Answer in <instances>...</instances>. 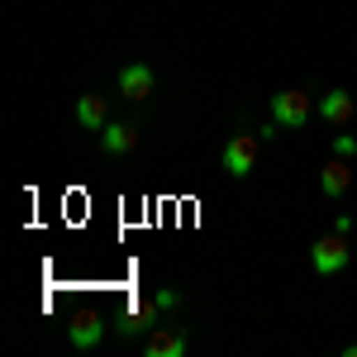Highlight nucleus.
Instances as JSON below:
<instances>
[{"label": "nucleus", "mask_w": 357, "mask_h": 357, "mask_svg": "<svg viewBox=\"0 0 357 357\" xmlns=\"http://www.w3.org/2000/svg\"><path fill=\"white\" fill-rule=\"evenodd\" d=\"M272 119L281 129H305L314 119V96L310 91H272Z\"/></svg>", "instance_id": "1"}, {"label": "nucleus", "mask_w": 357, "mask_h": 357, "mask_svg": "<svg viewBox=\"0 0 357 357\" xmlns=\"http://www.w3.org/2000/svg\"><path fill=\"white\" fill-rule=\"evenodd\" d=\"M353 262V248H348V234H324L310 243V267L319 276H338L343 267Z\"/></svg>", "instance_id": "2"}, {"label": "nucleus", "mask_w": 357, "mask_h": 357, "mask_svg": "<svg viewBox=\"0 0 357 357\" xmlns=\"http://www.w3.org/2000/svg\"><path fill=\"white\" fill-rule=\"evenodd\" d=\"M220 167L229 172V176H252V167H257V138L252 134H234L229 143H224V153H220Z\"/></svg>", "instance_id": "3"}, {"label": "nucleus", "mask_w": 357, "mask_h": 357, "mask_svg": "<svg viewBox=\"0 0 357 357\" xmlns=\"http://www.w3.org/2000/svg\"><path fill=\"white\" fill-rule=\"evenodd\" d=\"M314 114L329 124V129H348L353 124V114H357V100H353V91H324L319 100H314Z\"/></svg>", "instance_id": "4"}, {"label": "nucleus", "mask_w": 357, "mask_h": 357, "mask_svg": "<svg viewBox=\"0 0 357 357\" xmlns=\"http://www.w3.org/2000/svg\"><path fill=\"white\" fill-rule=\"evenodd\" d=\"M153 86H158V77H153L148 62H124V67H119V96H124V100L143 105V100L153 96Z\"/></svg>", "instance_id": "5"}, {"label": "nucleus", "mask_w": 357, "mask_h": 357, "mask_svg": "<svg viewBox=\"0 0 357 357\" xmlns=\"http://www.w3.org/2000/svg\"><path fill=\"white\" fill-rule=\"evenodd\" d=\"M158 314H162V305L158 301H134L119 319H114V329L124 333V338H138V333H153L158 329Z\"/></svg>", "instance_id": "6"}, {"label": "nucleus", "mask_w": 357, "mask_h": 357, "mask_svg": "<svg viewBox=\"0 0 357 357\" xmlns=\"http://www.w3.org/2000/svg\"><path fill=\"white\" fill-rule=\"evenodd\" d=\"M96 138H100V153H110V158H129V153L138 148V124H134V119H110Z\"/></svg>", "instance_id": "7"}, {"label": "nucleus", "mask_w": 357, "mask_h": 357, "mask_svg": "<svg viewBox=\"0 0 357 357\" xmlns=\"http://www.w3.org/2000/svg\"><path fill=\"white\" fill-rule=\"evenodd\" d=\"M100 338H105V314H96V310H82L77 319H67V343H72V348L91 353Z\"/></svg>", "instance_id": "8"}, {"label": "nucleus", "mask_w": 357, "mask_h": 357, "mask_svg": "<svg viewBox=\"0 0 357 357\" xmlns=\"http://www.w3.org/2000/svg\"><path fill=\"white\" fill-rule=\"evenodd\" d=\"M319 191H324V200H343V195L353 191V167H348V158H329V162L319 167Z\"/></svg>", "instance_id": "9"}, {"label": "nucleus", "mask_w": 357, "mask_h": 357, "mask_svg": "<svg viewBox=\"0 0 357 357\" xmlns=\"http://www.w3.org/2000/svg\"><path fill=\"white\" fill-rule=\"evenodd\" d=\"M186 348H191L186 333L181 329H162V324L143 338V357H186Z\"/></svg>", "instance_id": "10"}, {"label": "nucleus", "mask_w": 357, "mask_h": 357, "mask_svg": "<svg viewBox=\"0 0 357 357\" xmlns=\"http://www.w3.org/2000/svg\"><path fill=\"white\" fill-rule=\"evenodd\" d=\"M77 124L91 129V134H100V129L110 124V100H105L100 91H86L82 100H77Z\"/></svg>", "instance_id": "11"}, {"label": "nucleus", "mask_w": 357, "mask_h": 357, "mask_svg": "<svg viewBox=\"0 0 357 357\" xmlns=\"http://www.w3.org/2000/svg\"><path fill=\"white\" fill-rule=\"evenodd\" d=\"M333 158H348V162H353L357 158V138L353 134H333Z\"/></svg>", "instance_id": "12"}, {"label": "nucleus", "mask_w": 357, "mask_h": 357, "mask_svg": "<svg viewBox=\"0 0 357 357\" xmlns=\"http://www.w3.org/2000/svg\"><path fill=\"white\" fill-rule=\"evenodd\" d=\"M153 301L162 305V314H172V310L181 305V296H176V291H167V286H162V291H153Z\"/></svg>", "instance_id": "13"}, {"label": "nucleus", "mask_w": 357, "mask_h": 357, "mask_svg": "<svg viewBox=\"0 0 357 357\" xmlns=\"http://www.w3.org/2000/svg\"><path fill=\"white\" fill-rule=\"evenodd\" d=\"M333 234H353V215H338L333 220Z\"/></svg>", "instance_id": "14"}, {"label": "nucleus", "mask_w": 357, "mask_h": 357, "mask_svg": "<svg viewBox=\"0 0 357 357\" xmlns=\"http://www.w3.org/2000/svg\"><path fill=\"white\" fill-rule=\"evenodd\" d=\"M343 357H357V343H348V348H343Z\"/></svg>", "instance_id": "15"}]
</instances>
